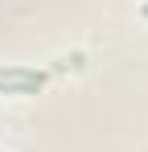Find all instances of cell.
I'll return each mask as SVG.
<instances>
[{
  "instance_id": "6da1fadb",
  "label": "cell",
  "mask_w": 148,
  "mask_h": 152,
  "mask_svg": "<svg viewBox=\"0 0 148 152\" xmlns=\"http://www.w3.org/2000/svg\"><path fill=\"white\" fill-rule=\"evenodd\" d=\"M41 82H45V74L41 70H29V66L0 70V91L4 95H33V91H41Z\"/></svg>"
},
{
  "instance_id": "7a4b0ae2",
  "label": "cell",
  "mask_w": 148,
  "mask_h": 152,
  "mask_svg": "<svg viewBox=\"0 0 148 152\" xmlns=\"http://www.w3.org/2000/svg\"><path fill=\"white\" fill-rule=\"evenodd\" d=\"M144 12H148V8H144Z\"/></svg>"
}]
</instances>
